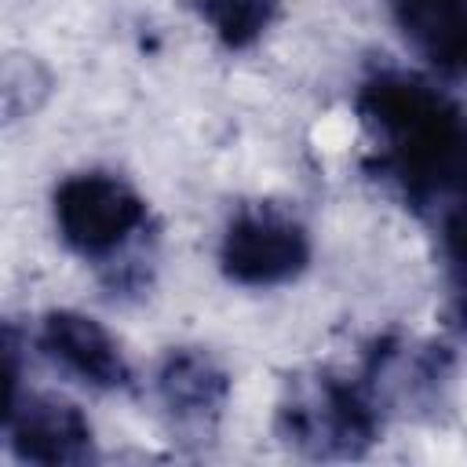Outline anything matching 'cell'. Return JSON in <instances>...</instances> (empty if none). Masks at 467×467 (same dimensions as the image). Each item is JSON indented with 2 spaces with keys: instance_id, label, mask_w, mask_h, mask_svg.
Returning a JSON list of instances; mask_svg holds the SVG:
<instances>
[{
  "instance_id": "6da1fadb",
  "label": "cell",
  "mask_w": 467,
  "mask_h": 467,
  "mask_svg": "<svg viewBox=\"0 0 467 467\" xmlns=\"http://www.w3.org/2000/svg\"><path fill=\"white\" fill-rule=\"evenodd\" d=\"M376 146V171L420 212H438L467 190V109L416 73L379 69L354 99Z\"/></svg>"
},
{
  "instance_id": "7a4b0ae2",
  "label": "cell",
  "mask_w": 467,
  "mask_h": 467,
  "mask_svg": "<svg viewBox=\"0 0 467 467\" xmlns=\"http://www.w3.org/2000/svg\"><path fill=\"white\" fill-rule=\"evenodd\" d=\"M383 431V390L368 365L358 376H296L277 401V434L310 460H358Z\"/></svg>"
},
{
  "instance_id": "3957f363",
  "label": "cell",
  "mask_w": 467,
  "mask_h": 467,
  "mask_svg": "<svg viewBox=\"0 0 467 467\" xmlns=\"http://www.w3.org/2000/svg\"><path fill=\"white\" fill-rule=\"evenodd\" d=\"M51 212L62 244L91 263H109L120 255L150 219L142 193L113 171L66 175L55 186Z\"/></svg>"
},
{
  "instance_id": "277c9868",
  "label": "cell",
  "mask_w": 467,
  "mask_h": 467,
  "mask_svg": "<svg viewBox=\"0 0 467 467\" xmlns=\"http://www.w3.org/2000/svg\"><path fill=\"white\" fill-rule=\"evenodd\" d=\"M310 266L306 226L274 204H244L219 241V270L241 288H277Z\"/></svg>"
},
{
  "instance_id": "5b68a950",
  "label": "cell",
  "mask_w": 467,
  "mask_h": 467,
  "mask_svg": "<svg viewBox=\"0 0 467 467\" xmlns=\"http://www.w3.org/2000/svg\"><path fill=\"white\" fill-rule=\"evenodd\" d=\"M153 394L182 445H208L230 401V376L204 347H171L153 372Z\"/></svg>"
},
{
  "instance_id": "8992f818",
  "label": "cell",
  "mask_w": 467,
  "mask_h": 467,
  "mask_svg": "<svg viewBox=\"0 0 467 467\" xmlns=\"http://www.w3.org/2000/svg\"><path fill=\"white\" fill-rule=\"evenodd\" d=\"M4 434L22 463L66 467L95 460V434L88 416L55 394H15L4 409Z\"/></svg>"
},
{
  "instance_id": "52a82bcc",
  "label": "cell",
  "mask_w": 467,
  "mask_h": 467,
  "mask_svg": "<svg viewBox=\"0 0 467 467\" xmlns=\"http://www.w3.org/2000/svg\"><path fill=\"white\" fill-rule=\"evenodd\" d=\"M36 347L58 368L77 376L95 390H124L131 383V365L120 354L117 339L106 332L102 321L80 310H51L40 321Z\"/></svg>"
},
{
  "instance_id": "ba28073f",
  "label": "cell",
  "mask_w": 467,
  "mask_h": 467,
  "mask_svg": "<svg viewBox=\"0 0 467 467\" xmlns=\"http://www.w3.org/2000/svg\"><path fill=\"white\" fill-rule=\"evenodd\" d=\"M405 44L445 77H467V0H390Z\"/></svg>"
},
{
  "instance_id": "9c48e42d",
  "label": "cell",
  "mask_w": 467,
  "mask_h": 467,
  "mask_svg": "<svg viewBox=\"0 0 467 467\" xmlns=\"http://www.w3.org/2000/svg\"><path fill=\"white\" fill-rule=\"evenodd\" d=\"M197 11L223 47L244 51L277 18V0H197Z\"/></svg>"
},
{
  "instance_id": "30bf717a",
  "label": "cell",
  "mask_w": 467,
  "mask_h": 467,
  "mask_svg": "<svg viewBox=\"0 0 467 467\" xmlns=\"http://www.w3.org/2000/svg\"><path fill=\"white\" fill-rule=\"evenodd\" d=\"M438 241H441L452 321L467 328V197L438 208Z\"/></svg>"
}]
</instances>
